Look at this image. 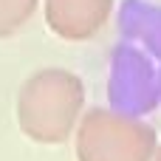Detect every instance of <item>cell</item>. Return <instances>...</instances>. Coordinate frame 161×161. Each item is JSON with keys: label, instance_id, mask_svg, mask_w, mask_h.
Wrapping results in <instances>:
<instances>
[{"label": "cell", "instance_id": "cell-1", "mask_svg": "<svg viewBox=\"0 0 161 161\" xmlns=\"http://www.w3.org/2000/svg\"><path fill=\"white\" fill-rule=\"evenodd\" d=\"M85 91L74 74L42 71L28 79L17 99V122L23 133L40 144L65 142L82 116Z\"/></svg>", "mask_w": 161, "mask_h": 161}, {"label": "cell", "instance_id": "cell-2", "mask_svg": "<svg viewBox=\"0 0 161 161\" xmlns=\"http://www.w3.org/2000/svg\"><path fill=\"white\" fill-rule=\"evenodd\" d=\"M156 130L127 113L96 108L76 125V161H153Z\"/></svg>", "mask_w": 161, "mask_h": 161}, {"label": "cell", "instance_id": "cell-3", "mask_svg": "<svg viewBox=\"0 0 161 161\" xmlns=\"http://www.w3.org/2000/svg\"><path fill=\"white\" fill-rule=\"evenodd\" d=\"M153 161H161V147H156V156H153Z\"/></svg>", "mask_w": 161, "mask_h": 161}]
</instances>
